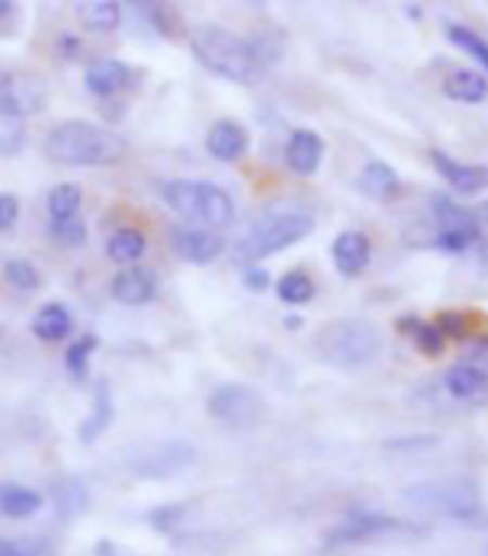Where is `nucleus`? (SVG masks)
Here are the masks:
<instances>
[{
	"instance_id": "nucleus-34",
	"label": "nucleus",
	"mask_w": 488,
	"mask_h": 556,
	"mask_svg": "<svg viewBox=\"0 0 488 556\" xmlns=\"http://www.w3.org/2000/svg\"><path fill=\"white\" fill-rule=\"evenodd\" d=\"M54 503H57V513L61 516H74V513H80L88 506V490H85V483L80 480H61L57 483V490H54Z\"/></svg>"
},
{
	"instance_id": "nucleus-31",
	"label": "nucleus",
	"mask_w": 488,
	"mask_h": 556,
	"mask_svg": "<svg viewBox=\"0 0 488 556\" xmlns=\"http://www.w3.org/2000/svg\"><path fill=\"white\" fill-rule=\"evenodd\" d=\"M80 202H85V194H80L77 185H70V181L54 185L51 194H48V215H51V222H54V218H70V215H77V212H80Z\"/></svg>"
},
{
	"instance_id": "nucleus-25",
	"label": "nucleus",
	"mask_w": 488,
	"mask_h": 556,
	"mask_svg": "<svg viewBox=\"0 0 488 556\" xmlns=\"http://www.w3.org/2000/svg\"><path fill=\"white\" fill-rule=\"evenodd\" d=\"M445 37H449V41H452L468 61H475L478 71L488 74V37H481L475 27L459 24V21H445Z\"/></svg>"
},
{
	"instance_id": "nucleus-9",
	"label": "nucleus",
	"mask_w": 488,
	"mask_h": 556,
	"mask_svg": "<svg viewBox=\"0 0 488 556\" xmlns=\"http://www.w3.org/2000/svg\"><path fill=\"white\" fill-rule=\"evenodd\" d=\"M48 101L44 77L34 71H0V122H24Z\"/></svg>"
},
{
	"instance_id": "nucleus-20",
	"label": "nucleus",
	"mask_w": 488,
	"mask_h": 556,
	"mask_svg": "<svg viewBox=\"0 0 488 556\" xmlns=\"http://www.w3.org/2000/svg\"><path fill=\"white\" fill-rule=\"evenodd\" d=\"M432 222H435V231H478V235L485 231L475 208H465L449 194L432 198Z\"/></svg>"
},
{
	"instance_id": "nucleus-18",
	"label": "nucleus",
	"mask_w": 488,
	"mask_h": 556,
	"mask_svg": "<svg viewBox=\"0 0 488 556\" xmlns=\"http://www.w3.org/2000/svg\"><path fill=\"white\" fill-rule=\"evenodd\" d=\"M211 157L218 162H241L244 154H248V144H252V135L241 122H231V117H221L208 128V138H205Z\"/></svg>"
},
{
	"instance_id": "nucleus-23",
	"label": "nucleus",
	"mask_w": 488,
	"mask_h": 556,
	"mask_svg": "<svg viewBox=\"0 0 488 556\" xmlns=\"http://www.w3.org/2000/svg\"><path fill=\"white\" fill-rule=\"evenodd\" d=\"M30 332L40 339V342H64L70 332H74V319L70 312L61 305V302H48L34 312L30 319Z\"/></svg>"
},
{
	"instance_id": "nucleus-40",
	"label": "nucleus",
	"mask_w": 488,
	"mask_h": 556,
	"mask_svg": "<svg viewBox=\"0 0 488 556\" xmlns=\"http://www.w3.org/2000/svg\"><path fill=\"white\" fill-rule=\"evenodd\" d=\"M0 556H30V549L17 540H0Z\"/></svg>"
},
{
	"instance_id": "nucleus-6",
	"label": "nucleus",
	"mask_w": 488,
	"mask_h": 556,
	"mask_svg": "<svg viewBox=\"0 0 488 556\" xmlns=\"http://www.w3.org/2000/svg\"><path fill=\"white\" fill-rule=\"evenodd\" d=\"M314 231V218L305 215V212H284V215H274V218H265L244 242L237 245L241 252V262H258V258H268V255H278L284 249L298 245L301 238H308Z\"/></svg>"
},
{
	"instance_id": "nucleus-36",
	"label": "nucleus",
	"mask_w": 488,
	"mask_h": 556,
	"mask_svg": "<svg viewBox=\"0 0 488 556\" xmlns=\"http://www.w3.org/2000/svg\"><path fill=\"white\" fill-rule=\"evenodd\" d=\"M184 513H188V506H184V503L157 506V509L151 513V527H154V530H165V533H171L175 527H181V523H184Z\"/></svg>"
},
{
	"instance_id": "nucleus-27",
	"label": "nucleus",
	"mask_w": 488,
	"mask_h": 556,
	"mask_svg": "<svg viewBox=\"0 0 488 556\" xmlns=\"http://www.w3.org/2000/svg\"><path fill=\"white\" fill-rule=\"evenodd\" d=\"M274 292H278V299H281L284 305L301 308V305H308V302L314 299V282H311V275H308V271L295 268V271H288V275H281V282L274 286Z\"/></svg>"
},
{
	"instance_id": "nucleus-7",
	"label": "nucleus",
	"mask_w": 488,
	"mask_h": 556,
	"mask_svg": "<svg viewBox=\"0 0 488 556\" xmlns=\"http://www.w3.org/2000/svg\"><path fill=\"white\" fill-rule=\"evenodd\" d=\"M441 389L459 406H488V336L478 339L459 363L449 366V372L441 376Z\"/></svg>"
},
{
	"instance_id": "nucleus-5",
	"label": "nucleus",
	"mask_w": 488,
	"mask_h": 556,
	"mask_svg": "<svg viewBox=\"0 0 488 556\" xmlns=\"http://www.w3.org/2000/svg\"><path fill=\"white\" fill-rule=\"evenodd\" d=\"M404 500H409L412 506H419V509L441 513V516H449V520H459V523H478L485 516L481 490H478L475 480H465V476L412 486L409 493H404Z\"/></svg>"
},
{
	"instance_id": "nucleus-38",
	"label": "nucleus",
	"mask_w": 488,
	"mask_h": 556,
	"mask_svg": "<svg viewBox=\"0 0 488 556\" xmlns=\"http://www.w3.org/2000/svg\"><path fill=\"white\" fill-rule=\"evenodd\" d=\"M21 218V202H17V194L4 191L0 194V231H11Z\"/></svg>"
},
{
	"instance_id": "nucleus-30",
	"label": "nucleus",
	"mask_w": 488,
	"mask_h": 556,
	"mask_svg": "<svg viewBox=\"0 0 488 556\" xmlns=\"http://www.w3.org/2000/svg\"><path fill=\"white\" fill-rule=\"evenodd\" d=\"M111 416H114V409H111V389H107V382H101L98 392H94V413H91V419L85 426H80V440L94 443L98 435L111 426Z\"/></svg>"
},
{
	"instance_id": "nucleus-12",
	"label": "nucleus",
	"mask_w": 488,
	"mask_h": 556,
	"mask_svg": "<svg viewBox=\"0 0 488 556\" xmlns=\"http://www.w3.org/2000/svg\"><path fill=\"white\" fill-rule=\"evenodd\" d=\"M171 245L175 252L191 262V265H208L215 262L221 252H224V238H221V228H208V225H178L171 231Z\"/></svg>"
},
{
	"instance_id": "nucleus-26",
	"label": "nucleus",
	"mask_w": 488,
	"mask_h": 556,
	"mask_svg": "<svg viewBox=\"0 0 488 556\" xmlns=\"http://www.w3.org/2000/svg\"><path fill=\"white\" fill-rule=\"evenodd\" d=\"M40 506H44V496L30 486H4L0 490V513L11 516V520H27Z\"/></svg>"
},
{
	"instance_id": "nucleus-42",
	"label": "nucleus",
	"mask_w": 488,
	"mask_h": 556,
	"mask_svg": "<svg viewBox=\"0 0 488 556\" xmlns=\"http://www.w3.org/2000/svg\"><path fill=\"white\" fill-rule=\"evenodd\" d=\"M61 48H64L67 54H77V51H80V41H74V37H61Z\"/></svg>"
},
{
	"instance_id": "nucleus-21",
	"label": "nucleus",
	"mask_w": 488,
	"mask_h": 556,
	"mask_svg": "<svg viewBox=\"0 0 488 556\" xmlns=\"http://www.w3.org/2000/svg\"><path fill=\"white\" fill-rule=\"evenodd\" d=\"M125 21V0H80L77 24L94 34H111Z\"/></svg>"
},
{
	"instance_id": "nucleus-15",
	"label": "nucleus",
	"mask_w": 488,
	"mask_h": 556,
	"mask_svg": "<svg viewBox=\"0 0 488 556\" xmlns=\"http://www.w3.org/2000/svg\"><path fill=\"white\" fill-rule=\"evenodd\" d=\"M111 295L120 305H147L157 295V278L141 265H120V271L111 278Z\"/></svg>"
},
{
	"instance_id": "nucleus-24",
	"label": "nucleus",
	"mask_w": 488,
	"mask_h": 556,
	"mask_svg": "<svg viewBox=\"0 0 488 556\" xmlns=\"http://www.w3.org/2000/svg\"><path fill=\"white\" fill-rule=\"evenodd\" d=\"M147 252V238L141 228L134 225H125L117 228L111 238H107V258L117 262V265H138Z\"/></svg>"
},
{
	"instance_id": "nucleus-19",
	"label": "nucleus",
	"mask_w": 488,
	"mask_h": 556,
	"mask_svg": "<svg viewBox=\"0 0 488 556\" xmlns=\"http://www.w3.org/2000/svg\"><path fill=\"white\" fill-rule=\"evenodd\" d=\"M445 98H452L459 104H481L488 101V74L475 67H452L441 81Z\"/></svg>"
},
{
	"instance_id": "nucleus-45",
	"label": "nucleus",
	"mask_w": 488,
	"mask_h": 556,
	"mask_svg": "<svg viewBox=\"0 0 488 556\" xmlns=\"http://www.w3.org/2000/svg\"><path fill=\"white\" fill-rule=\"evenodd\" d=\"M485 4H488V0H485Z\"/></svg>"
},
{
	"instance_id": "nucleus-28",
	"label": "nucleus",
	"mask_w": 488,
	"mask_h": 556,
	"mask_svg": "<svg viewBox=\"0 0 488 556\" xmlns=\"http://www.w3.org/2000/svg\"><path fill=\"white\" fill-rule=\"evenodd\" d=\"M401 332L409 336L415 342V349L422 355H441L445 349V329L441 323H422V319H401Z\"/></svg>"
},
{
	"instance_id": "nucleus-44",
	"label": "nucleus",
	"mask_w": 488,
	"mask_h": 556,
	"mask_svg": "<svg viewBox=\"0 0 488 556\" xmlns=\"http://www.w3.org/2000/svg\"><path fill=\"white\" fill-rule=\"evenodd\" d=\"M478 255H481V265L488 268V242H485V238H481V245H478Z\"/></svg>"
},
{
	"instance_id": "nucleus-3",
	"label": "nucleus",
	"mask_w": 488,
	"mask_h": 556,
	"mask_svg": "<svg viewBox=\"0 0 488 556\" xmlns=\"http://www.w3.org/2000/svg\"><path fill=\"white\" fill-rule=\"evenodd\" d=\"M385 349V336L369 319H338L314 336V352L324 366L335 369H364Z\"/></svg>"
},
{
	"instance_id": "nucleus-2",
	"label": "nucleus",
	"mask_w": 488,
	"mask_h": 556,
	"mask_svg": "<svg viewBox=\"0 0 488 556\" xmlns=\"http://www.w3.org/2000/svg\"><path fill=\"white\" fill-rule=\"evenodd\" d=\"M191 51L211 74L224 77V81H234V85H252L265 71V64L255 54L252 37H237L218 24L197 27L191 34Z\"/></svg>"
},
{
	"instance_id": "nucleus-32",
	"label": "nucleus",
	"mask_w": 488,
	"mask_h": 556,
	"mask_svg": "<svg viewBox=\"0 0 488 556\" xmlns=\"http://www.w3.org/2000/svg\"><path fill=\"white\" fill-rule=\"evenodd\" d=\"M98 352V336L85 332V336H77V342L67 349V372L80 382V379H88V366H91V355Z\"/></svg>"
},
{
	"instance_id": "nucleus-33",
	"label": "nucleus",
	"mask_w": 488,
	"mask_h": 556,
	"mask_svg": "<svg viewBox=\"0 0 488 556\" xmlns=\"http://www.w3.org/2000/svg\"><path fill=\"white\" fill-rule=\"evenodd\" d=\"M125 4H131V11L144 21V24H151L157 34H175V21H171V14H168V8L160 4V0H125Z\"/></svg>"
},
{
	"instance_id": "nucleus-11",
	"label": "nucleus",
	"mask_w": 488,
	"mask_h": 556,
	"mask_svg": "<svg viewBox=\"0 0 488 556\" xmlns=\"http://www.w3.org/2000/svg\"><path fill=\"white\" fill-rule=\"evenodd\" d=\"M194 446L191 443H160V446H151L144 453L134 456L131 463V472L134 476H144V480H171V476L184 472L191 463H194Z\"/></svg>"
},
{
	"instance_id": "nucleus-4",
	"label": "nucleus",
	"mask_w": 488,
	"mask_h": 556,
	"mask_svg": "<svg viewBox=\"0 0 488 556\" xmlns=\"http://www.w3.org/2000/svg\"><path fill=\"white\" fill-rule=\"evenodd\" d=\"M160 198L165 205L188 218V222H201L208 228H228L234 222V202L231 194L221 185L211 181H194V178H175L160 188Z\"/></svg>"
},
{
	"instance_id": "nucleus-8",
	"label": "nucleus",
	"mask_w": 488,
	"mask_h": 556,
	"mask_svg": "<svg viewBox=\"0 0 488 556\" xmlns=\"http://www.w3.org/2000/svg\"><path fill=\"white\" fill-rule=\"evenodd\" d=\"M265 395L252 386L241 382H224L208 395V413L211 419H218L224 429L234 432H248L265 419Z\"/></svg>"
},
{
	"instance_id": "nucleus-13",
	"label": "nucleus",
	"mask_w": 488,
	"mask_h": 556,
	"mask_svg": "<svg viewBox=\"0 0 488 556\" xmlns=\"http://www.w3.org/2000/svg\"><path fill=\"white\" fill-rule=\"evenodd\" d=\"M432 168L441 175V181L449 185L459 194H478L488 191V165H472V162H459L449 151H432Z\"/></svg>"
},
{
	"instance_id": "nucleus-22",
	"label": "nucleus",
	"mask_w": 488,
	"mask_h": 556,
	"mask_svg": "<svg viewBox=\"0 0 488 556\" xmlns=\"http://www.w3.org/2000/svg\"><path fill=\"white\" fill-rule=\"evenodd\" d=\"M358 191L375 198V202H395L401 194V178L388 162H369L358 175Z\"/></svg>"
},
{
	"instance_id": "nucleus-1",
	"label": "nucleus",
	"mask_w": 488,
	"mask_h": 556,
	"mask_svg": "<svg viewBox=\"0 0 488 556\" xmlns=\"http://www.w3.org/2000/svg\"><path fill=\"white\" fill-rule=\"evenodd\" d=\"M131 144L117 131L91 122H61L48 131L44 154L64 168H111L128 157Z\"/></svg>"
},
{
	"instance_id": "nucleus-37",
	"label": "nucleus",
	"mask_w": 488,
	"mask_h": 556,
	"mask_svg": "<svg viewBox=\"0 0 488 556\" xmlns=\"http://www.w3.org/2000/svg\"><path fill=\"white\" fill-rule=\"evenodd\" d=\"M24 148V125L0 122V154H17Z\"/></svg>"
},
{
	"instance_id": "nucleus-17",
	"label": "nucleus",
	"mask_w": 488,
	"mask_h": 556,
	"mask_svg": "<svg viewBox=\"0 0 488 556\" xmlns=\"http://www.w3.org/2000/svg\"><path fill=\"white\" fill-rule=\"evenodd\" d=\"M284 162H288V168L301 178H311L321 162H324V141L318 131L311 128H298L292 131L288 144H284Z\"/></svg>"
},
{
	"instance_id": "nucleus-16",
	"label": "nucleus",
	"mask_w": 488,
	"mask_h": 556,
	"mask_svg": "<svg viewBox=\"0 0 488 556\" xmlns=\"http://www.w3.org/2000/svg\"><path fill=\"white\" fill-rule=\"evenodd\" d=\"M131 85V67L117 58H98L85 67V88L94 98H114V94H125Z\"/></svg>"
},
{
	"instance_id": "nucleus-41",
	"label": "nucleus",
	"mask_w": 488,
	"mask_h": 556,
	"mask_svg": "<svg viewBox=\"0 0 488 556\" xmlns=\"http://www.w3.org/2000/svg\"><path fill=\"white\" fill-rule=\"evenodd\" d=\"M475 215H478L481 228H488V198H485V202H478V205H475Z\"/></svg>"
},
{
	"instance_id": "nucleus-14",
	"label": "nucleus",
	"mask_w": 488,
	"mask_h": 556,
	"mask_svg": "<svg viewBox=\"0 0 488 556\" xmlns=\"http://www.w3.org/2000/svg\"><path fill=\"white\" fill-rule=\"evenodd\" d=\"M332 262L345 278H358L364 268L372 265V238L358 228L342 231L332 242Z\"/></svg>"
},
{
	"instance_id": "nucleus-10",
	"label": "nucleus",
	"mask_w": 488,
	"mask_h": 556,
	"mask_svg": "<svg viewBox=\"0 0 488 556\" xmlns=\"http://www.w3.org/2000/svg\"><path fill=\"white\" fill-rule=\"evenodd\" d=\"M404 530H409V527H404L398 516L372 513V509H355V513H345V520L329 530L324 543H329V546H355V543L382 540V536L404 533Z\"/></svg>"
},
{
	"instance_id": "nucleus-39",
	"label": "nucleus",
	"mask_w": 488,
	"mask_h": 556,
	"mask_svg": "<svg viewBox=\"0 0 488 556\" xmlns=\"http://www.w3.org/2000/svg\"><path fill=\"white\" fill-rule=\"evenodd\" d=\"M244 286H248L252 292H265L268 286H271V278H268V271L265 268H248V271H244Z\"/></svg>"
},
{
	"instance_id": "nucleus-43",
	"label": "nucleus",
	"mask_w": 488,
	"mask_h": 556,
	"mask_svg": "<svg viewBox=\"0 0 488 556\" xmlns=\"http://www.w3.org/2000/svg\"><path fill=\"white\" fill-rule=\"evenodd\" d=\"M11 11H14V0H0V21L11 17Z\"/></svg>"
},
{
	"instance_id": "nucleus-29",
	"label": "nucleus",
	"mask_w": 488,
	"mask_h": 556,
	"mask_svg": "<svg viewBox=\"0 0 488 556\" xmlns=\"http://www.w3.org/2000/svg\"><path fill=\"white\" fill-rule=\"evenodd\" d=\"M4 282L17 292H37L40 286H44V275H40V268L27 258H8L4 262Z\"/></svg>"
},
{
	"instance_id": "nucleus-35",
	"label": "nucleus",
	"mask_w": 488,
	"mask_h": 556,
	"mask_svg": "<svg viewBox=\"0 0 488 556\" xmlns=\"http://www.w3.org/2000/svg\"><path fill=\"white\" fill-rule=\"evenodd\" d=\"M51 235L57 238V242L64 249H77L88 242V225L80 222V215H70V218H54L51 225Z\"/></svg>"
}]
</instances>
